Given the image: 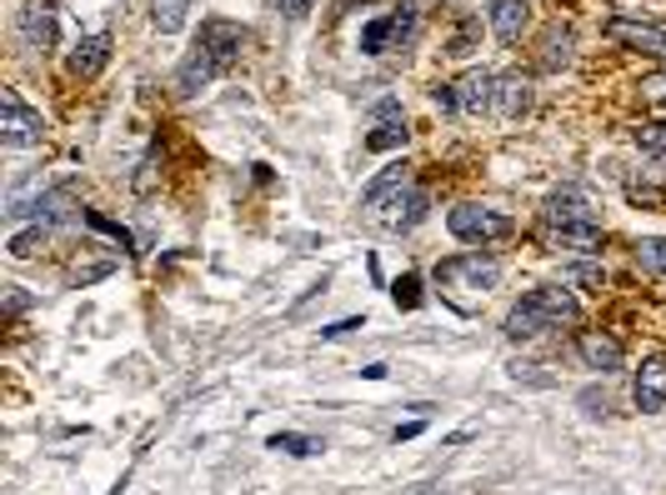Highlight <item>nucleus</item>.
<instances>
[{"instance_id": "f257e3e1", "label": "nucleus", "mask_w": 666, "mask_h": 495, "mask_svg": "<svg viewBox=\"0 0 666 495\" xmlns=\"http://www.w3.org/2000/svg\"><path fill=\"white\" fill-rule=\"evenodd\" d=\"M246 51V31L236 21H206L196 46L186 51L181 71H176V91L181 95H196L201 85H211L221 71H231Z\"/></svg>"}, {"instance_id": "f03ea898", "label": "nucleus", "mask_w": 666, "mask_h": 495, "mask_svg": "<svg viewBox=\"0 0 666 495\" xmlns=\"http://www.w3.org/2000/svg\"><path fill=\"white\" fill-rule=\"evenodd\" d=\"M581 321V305H576L571 291L561 285H536V291L521 295L511 315H506V341H536L541 331H556V325H576Z\"/></svg>"}, {"instance_id": "7ed1b4c3", "label": "nucleus", "mask_w": 666, "mask_h": 495, "mask_svg": "<svg viewBox=\"0 0 666 495\" xmlns=\"http://www.w3.org/2000/svg\"><path fill=\"white\" fill-rule=\"evenodd\" d=\"M446 231L466 245H491V241L511 235V221H506L501 211H491V205H456V211L446 215Z\"/></svg>"}, {"instance_id": "20e7f679", "label": "nucleus", "mask_w": 666, "mask_h": 495, "mask_svg": "<svg viewBox=\"0 0 666 495\" xmlns=\"http://www.w3.org/2000/svg\"><path fill=\"white\" fill-rule=\"evenodd\" d=\"M41 135H46L41 111H31L16 91L0 95V141L11 145V151H31V145H41Z\"/></svg>"}, {"instance_id": "39448f33", "label": "nucleus", "mask_w": 666, "mask_h": 495, "mask_svg": "<svg viewBox=\"0 0 666 495\" xmlns=\"http://www.w3.org/2000/svg\"><path fill=\"white\" fill-rule=\"evenodd\" d=\"M606 36H612L616 46H626V51H642V55H656V61H666V31L652 21H626V16H612L606 21Z\"/></svg>"}, {"instance_id": "423d86ee", "label": "nucleus", "mask_w": 666, "mask_h": 495, "mask_svg": "<svg viewBox=\"0 0 666 495\" xmlns=\"http://www.w3.org/2000/svg\"><path fill=\"white\" fill-rule=\"evenodd\" d=\"M546 225H551V235L571 231V225H596L592 201H586L581 191H556L551 201H546Z\"/></svg>"}, {"instance_id": "0eeeda50", "label": "nucleus", "mask_w": 666, "mask_h": 495, "mask_svg": "<svg viewBox=\"0 0 666 495\" xmlns=\"http://www.w3.org/2000/svg\"><path fill=\"white\" fill-rule=\"evenodd\" d=\"M486 21H491V36H496V41H501V46H516V41H521V31L531 26V6H526V0H491Z\"/></svg>"}, {"instance_id": "6e6552de", "label": "nucleus", "mask_w": 666, "mask_h": 495, "mask_svg": "<svg viewBox=\"0 0 666 495\" xmlns=\"http://www.w3.org/2000/svg\"><path fill=\"white\" fill-rule=\"evenodd\" d=\"M406 115H401V105L396 101H381L376 105V131L366 135V151H401L406 145Z\"/></svg>"}, {"instance_id": "1a4fd4ad", "label": "nucleus", "mask_w": 666, "mask_h": 495, "mask_svg": "<svg viewBox=\"0 0 666 495\" xmlns=\"http://www.w3.org/2000/svg\"><path fill=\"white\" fill-rule=\"evenodd\" d=\"M632 395H636V405H642L646 415L662 411V405H666V355H652V361H642Z\"/></svg>"}, {"instance_id": "9d476101", "label": "nucleus", "mask_w": 666, "mask_h": 495, "mask_svg": "<svg viewBox=\"0 0 666 495\" xmlns=\"http://www.w3.org/2000/svg\"><path fill=\"white\" fill-rule=\"evenodd\" d=\"M406 191H411V171H406V165H386V171L361 191V205L366 211H386V205H396Z\"/></svg>"}, {"instance_id": "9b49d317", "label": "nucleus", "mask_w": 666, "mask_h": 495, "mask_svg": "<svg viewBox=\"0 0 666 495\" xmlns=\"http://www.w3.org/2000/svg\"><path fill=\"white\" fill-rule=\"evenodd\" d=\"M456 105H461L466 115L496 111V75L491 71H466L461 81H456Z\"/></svg>"}, {"instance_id": "f8f14e48", "label": "nucleus", "mask_w": 666, "mask_h": 495, "mask_svg": "<svg viewBox=\"0 0 666 495\" xmlns=\"http://www.w3.org/2000/svg\"><path fill=\"white\" fill-rule=\"evenodd\" d=\"M496 111H501L506 121L531 111V75H521V71L496 75Z\"/></svg>"}, {"instance_id": "ddd939ff", "label": "nucleus", "mask_w": 666, "mask_h": 495, "mask_svg": "<svg viewBox=\"0 0 666 495\" xmlns=\"http://www.w3.org/2000/svg\"><path fill=\"white\" fill-rule=\"evenodd\" d=\"M576 351H581V361L592 365V371H622V345L612 341L606 331H581L576 335Z\"/></svg>"}, {"instance_id": "4468645a", "label": "nucleus", "mask_w": 666, "mask_h": 495, "mask_svg": "<svg viewBox=\"0 0 666 495\" xmlns=\"http://www.w3.org/2000/svg\"><path fill=\"white\" fill-rule=\"evenodd\" d=\"M106 65H111V36H86L71 55V71L81 75V81H96Z\"/></svg>"}, {"instance_id": "2eb2a0df", "label": "nucleus", "mask_w": 666, "mask_h": 495, "mask_svg": "<svg viewBox=\"0 0 666 495\" xmlns=\"http://www.w3.org/2000/svg\"><path fill=\"white\" fill-rule=\"evenodd\" d=\"M441 271L466 275V281H471V291H491V285L501 281V265H496V261H481V255H456V261H446Z\"/></svg>"}, {"instance_id": "dca6fc26", "label": "nucleus", "mask_w": 666, "mask_h": 495, "mask_svg": "<svg viewBox=\"0 0 666 495\" xmlns=\"http://www.w3.org/2000/svg\"><path fill=\"white\" fill-rule=\"evenodd\" d=\"M26 46L41 51V55L56 51V11H51V6H41V0L26 11Z\"/></svg>"}, {"instance_id": "f3484780", "label": "nucleus", "mask_w": 666, "mask_h": 495, "mask_svg": "<svg viewBox=\"0 0 666 495\" xmlns=\"http://www.w3.org/2000/svg\"><path fill=\"white\" fill-rule=\"evenodd\" d=\"M186 16H191V0H151V21L161 36H176L186 26Z\"/></svg>"}, {"instance_id": "a211bd4d", "label": "nucleus", "mask_w": 666, "mask_h": 495, "mask_svg": "<svg viewBox=\"0 0 666 495\" xmlns=\"http://www.w3.org/2000/svg\"><path fill=\"white\" fill-rule=\"evenodd\" d=\"M391 211H396V215H391L386 225H391V231H411V225L426 221V195H421V191H406L401 201L391 205Z\"/></svg>"}, {"instance_id": "6ab92c4d", "label": "nucleus", "mask_w": 666, "mask_h": 495, "mask_svg": "<svg viewBox=\"0 0 666 495\" xmlns=\"http://www.w3.org/2000/svg\"><path fill=\"white\" fill-rule=\"evenodd\" d=\"M571 61V31H551L541 46V71H561Z\"/></svg>"}, {"instance_id": "aec40b11", "label": "nucleus", "mask_w": 666, "mask_h": 495, "mask_svg": "<svg viewBox=\"0 0 666 495\" xmlns=\"http://www.w3.org/2000/svg\"><path fill=\"white\" fill-rule=\"evenodd\" d=\"M361 51L366 55H386V51H396L391 46V16H381V21H371L361 31Z\"/></svg>"}, {"instance_id": "412c9836", "label": "nucleus", "mask_w": 666, "mask_h": 495, "mask_svg": "<svg viewBox=\"0 0 666 495\" xmlns=\"http://www.w3.org/2000/svg\"><path fill=\"white\" fill-rule=\"evenodd\" d=\"M632 135H636V145H642L646 155H666V121H642Z\"/></svg>"}, {"instance_id": "4be33fe9", "label": "nucleus", "mask_w": 666, "mask_h": 495, "mask_svg": "<svg viewBox=\"0 0 666 495\" xmlns=\"http://www.w3.org/2000/svg\"><path fill=\"white\" fill-rule=\"evenodd\" d=\"M271 451H286V455H316L321 445L311 441V435H296V431H286V435H271Z\"/></svg>"}, {"instance_id": "5701e85b", "label": "nucleus", "mask_w": 666, "mask_h": 495, "mask_svg": "<svg viewBox=\"0 0 666 495\" xmlns=\"http://www.w3.org/2000/svg\"><path fill=\"white\" fill-rule=\"evenodd\" d=\"M391 295L401 311H416V305H421V275H401V281L391 285Z\"/></svg>"}, {"instance_id": "b1692460", "label": "nucleus", "mask_w": 666, "mask_h": 495, "mask_svg": "<svg viewBox=\"0 0 666 495\" xmlns=\"http://www.w3.org/2000/svg\"><path fill=\"white\" fill-rule=\"evenodd\" d=\"M41 245H46V225H36V231H21V235H16V241H11V255H16V261H31Z\"/></svg>"}, {"instance_id": "393cba45", "label": "nucleus", "mask_w": 666, "mask_h": 495, "mask_svg": "<svg viewBox=\"0 0 666 495\" xmlns=\"http://www.w3.org/2000/svg\"><path fill=\"white\" fill-rule=\"evenodd\" d=\"M636 255H642L656 275H666V241H662V235H646V241L636 245Z\"/></svg>"}, {"instance_id": "a878e982", "label": "nucleus", "mask_w": 666, "mask_h": 495, "mask_svg": "<svg viewBox=\"0 0 666 495\" xmlns=\"http://www.w3.org/2000/svg\"><path fill=\"white\" fill-rule=\"evenodd\" d=\"M431 101H436V111H446V115H461V105H456V85H436V91H431Z\"/></svg>"}, {"instance_id": "bb28decb", "label": "nucleus", "mask_w": 666, "mask_h": 495, "mask_svg": "<svg viewBox=\"0 0 666 495\" xmlns=\"http://www.w3.org/2000/svg\"><path fill=\"white\" fill-rule=\"evenodd\" d=\"M281 11H286V21H301V16L311 11V0H281Z\"/></svg>"}, {"instance_id": "cd10ccee", "label": "nucleus", "mask_w": 666, "mask_h": 495, "mask_svg": "<svg viewBox=\"0 0 666 495\" xmlns=\"http://www.w3.org/2000/svg\"><path fill=\"white\" fill-rule=\"evenodd\" d=\"M571 275H576V281H581V285H602V281H606V275L596 271V265H576Z\"/></svg>"}, {"instance_id": "c85d7f7f", "label": "nucleus", "mask_w": 666, "mask_h": 495, "mask_svg": "<svg viewBox=\"0 0 666 495\" xmlns=\"http://www.w3.org/2000/svg\"><path fill=\"white\" fill-rule=\"evenodd\" d=\"M356 325H361V321H336V325H326V341H336V335H346V331H356Z\"/></svg>"}, {"instance_id": "c756f323", "label": "nucleus", "mask_w": 666, "mask_h": 495, "mask_svg": "<svg viewBox=\"0 0 666 495\" xmlns=\"http://www.w3.org/2000/svg\"><path fill=\"white\" fill-rule=\"evenodd\" d=\"M646 95H656V101H666V81H652V85H646Z\"/></svg>"}]
</instances>
